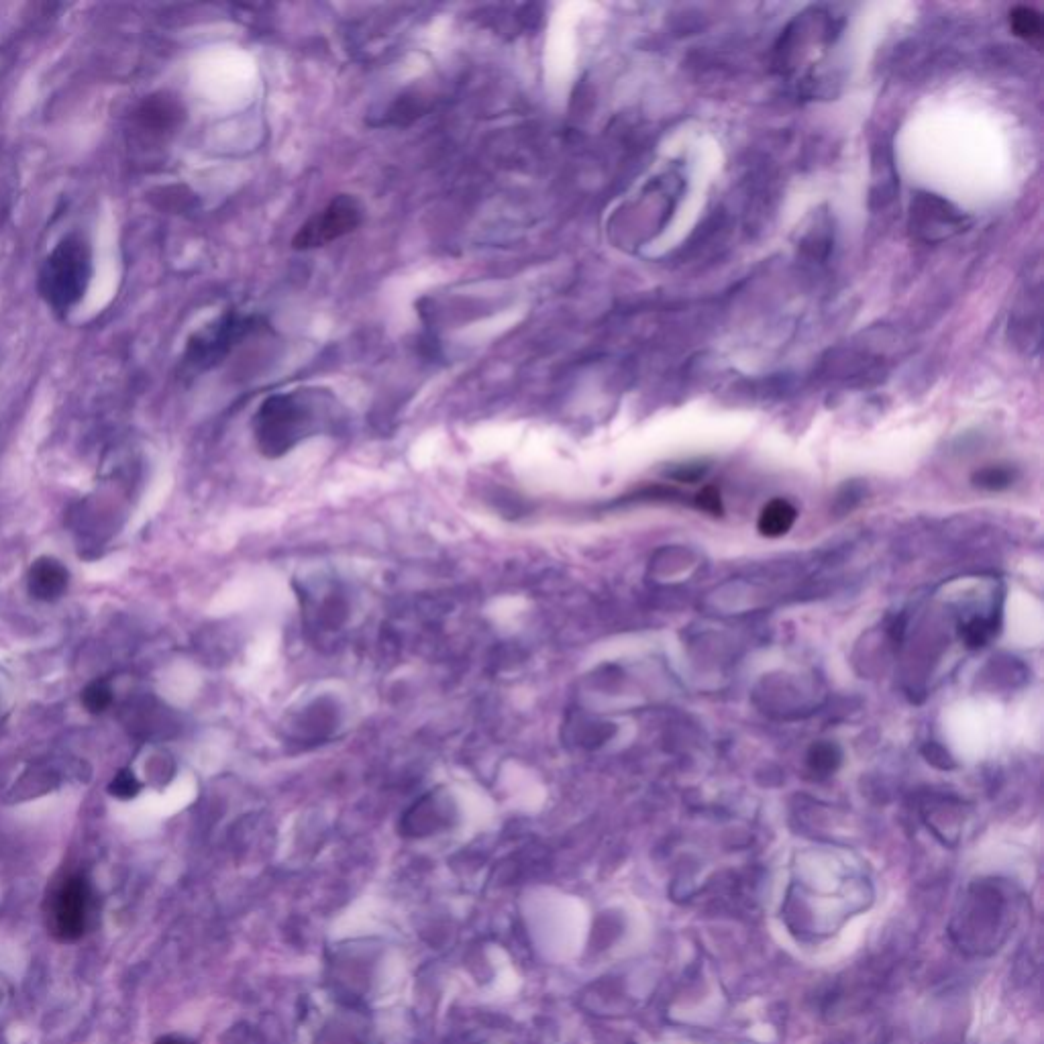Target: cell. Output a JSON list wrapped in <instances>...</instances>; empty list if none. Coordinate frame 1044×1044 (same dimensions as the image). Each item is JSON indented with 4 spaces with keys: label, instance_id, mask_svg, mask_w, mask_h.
Here are the masks:
<instances>
[{
    "label": "cell",
    "instance_id": "cell-1",
    "mask_svg": "<svg viewBox=\"0 0 1044 1044\" xmlns=\"http://www.w3.org/2000/svg\"><path fill=\"white\" fill-rule=\"evenodd\" d=\"M337 421V398L319 388L270 396L255 414V439L261 453L280 457L300 441L331 429Z\"/></svg>",
    "mask_w": 1044,
    "mask_h": 1044
},
{
    "label": "cell",
    "instance_id": "cell-2",
    "mask_svg": "<svg viewBox=\"0 0 1044 1044\" xmlns=\"http://www.w3.org/2000/svg\"><path fill=\"white\" fill-rule=\"evenodd\" d=\"M92 280V247L80 233L66 235L43 261L39 292L47 306L66 317L84 298Z\"/></svg>",
    "mask_w": 1044,
    "mask_h": 1044
},
{
    "label": "cell",
    "instance_id": "cell-3",
    "mask_svg": "<svg viewBox=\"0 0 1044 1044\" xmlns=\"http://www.w3.org/2000/svg\"><path fill=\"white\" fill-rule=\"evenodd\" d=\"M90 898V885L84 875H68L49 894L47 928L58 943H76L84 936Z\"/></svg>",
    "mask_w": 1044,
    "mask_h": 1044
},
{
    "label": "cell",
    "instance_id": "cell-4",
    "mask_svg": "<svg viewBox=\"0 0 1044 1044\" xmlns=\"http://www.w3.org/2000/svg\"><path fill=\"white\" fill-rule=\"evenodd\" d=\"M363 221V206L355 196H335L321 213L310 217L294 235V249L325 247L349 233H353Z\"/></svg>",
    "mask_w": 1044,
    "mask_h": 1044
},
{
    "label": "cell",
    "instance_id": "cell-5",
    "mask_svg": "<svg viewBox=\"0 0 1044 1044\" xmlns=\"http://www.w3.org/2000/svg\"><path fill=\"white\" fill-rule=\"evenodd\" d=\"M247 329L249 323L235 315L219 319V323L206 327L190 339L186 349V361L190 365H196V368H211L213 363L227 355V351L235 345V341H239L247 333Z\"/></svg>",
    "mask_w": 1044,
    "mask_h": 1044
},
{
    "label": "cell",
    "instance_id": "cell-6",
    "mask_svg": "<svg viewBox=\"0 0 1044 1044\" xmlns=\"http://www.w3.org/2000/svg\"><path fill=\"white\" fill-rule=\"evenodd\" d=\"M29 594L41 602L60 600L70 584V571L54 557H39L29 569Z\"/></svg>",
    "mask_w": 1044,
    "mask_h": 1044
},
{
    "label": "cell",
    "instance_id": "cell-7",
    "mask_svg": "<svg viewBox=\"0 0 1044 1044\" xmlns=\"http://www.w3.org/2000/svg\"><path fill=\"white\" fill-rule=\"evenodd\" d=\"M796 518H798V510L792 502L783 500V498H773L759 512L757 531L763 537L777 539L792 531V527L796 525Z\"/></svg>",
    "mask_w": 1044,
    "mask_h": 1044
},
{
    "label": "cell",
    "instance_id": "cell-8",
    "mask_svg": "<svg viewBox=\"0 0 1044 1044\" xmlns=\"http://www.w3.org/2000/svg\"><path fill=\"white\" fill-rule=\"evenodd\" d=\"M1010 27L1014 35L1026 41H1038L1042 37V19L1030 7H1016L1010 13Z\"/></svg>",
    "mask_w": 1044,
    "mask_h": 1044
},
{
    "label": "cell",
    "instance_id": "cell-9",
    "mask_svg": "<svg viewBox=\"0 0 1044 1044\" xmlns=\"http://www.w3.org/2000/svg\"><path fill=\"white\" fill-rule=\"evenodd\" d=\"M973 484L977 488H983V490H991V492H1000V490H1006L1014 484V472L1010 467H1002V465H989V467H983L979 469V472L973 476Z\"/></svg>",
    "mask_w": 1044,
    "mask_h": 1044
},
{
    "label": "cell",
    "instance_id": "cell-10",
    "mask_svg": "<svg viewBox=\"0 0 1044 1044\" xmlns=\"http://www.w3.org/2000/svg\"><path fill=\"white\" fill-rule=\"evenodd\" d=\"M839 763H841V753L830 743H818L808 753V765L814 773L828 775L839 767Z\"/></svg>",
    "mask_w": 1044,
    "mask_h": 1044
},
{
    "label": "cell",
    "instance_id": "cell-11",
    "mask_svg": "<svg viewBox=\"0 0 1044 1044\" xmlns=\"http://www.w3.org/2000/svg\"><path fill=\"white\" fill-rule=\"evenodd\" d=\"M82 704L92 714L104 712L113 704V690H111V686L107 682H102V680L92 682L82 692Z\"/></svg>",
    "mask_w": 1044,
    "mask_h": 1044
},
{
    "label": "cell",
    "instance_id": "cell-12",
    "mask_svg": "<svg viewBox=\"0 0 1044 1044\" xmlns=\"http://www.w3.org/2000/svg\"><path fill=\"white\" fill-rule=\"evenodd\" d=\"M139 792H141V783L131 769L119 771L113 777V781L109 783V794L119 800H133L139 796Z\"/></svg>",
    "mask_w": 1044,
    "mask_h": 1044
},
{
    "label": "cell",
    "instance_id": "cell-13",
    "mask_svg": "<svg viewBox=\"0 0 1044 1044\" xmlns=\"http://www.w3.org/2000/svg\"><path fill=\"white\" fill-rule=\"evenodd\" d=\"M696 506L712 516H720L722 514V500H720V492L712 486L704 488L698 496H696Z\"/></svg>",
    "mask_w": 1044,
    "mask_h": 1044
},
{
    "label": "cell",
    "instance_id": "cell-14",
    "mask_svg": "<svg viewBox=\"0 0 1044 1044\" xmlns=\"http://www.w3.org/2000/svg\"><path fill=\"white\" fill-rule=\"evenodd\" d=\"M989 635L991 633L983 620H975L965 629V641L969 643V647H981L989 639Z\"/></svg>",
    "mask_w": 1044,
    "mask_h": 1044
},
{
    "label": "cell",
    "instance_id": "cell-15",
    "mask_svg": "<svg viewBox=\"0 0 1044 1044\" xmlns=\"http://www.w3.org/2000/svg\"><path fill=\"white\" fill-rule=\"evenodd\" d=\"M155 1044H194L192 1040L184 1038V1036H176V1034H168V1036H162Z\"/></svg>",
    "mask_w": 1044,
    "mask_h": 1044
}]
</instances>
